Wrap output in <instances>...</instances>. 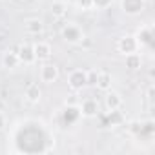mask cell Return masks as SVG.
I'll use <instances>...</instances> for the list:
<instances>
[{"instance_id": "cell-1", "label": "cell", "mask_w": 155, "mask_h": 155, "mask_svg": "<svg viewBox=\"0 0 155 155\" xmlns=\"http://www.w3.org/2000/svg\"><path fill=\"white\" fill-rule=\"evenodd\" d=\"M62 38L68 44H81L84 40V31L77 24H66L62 28Z\"/></svg>"}, {"instance_id": "cell-2", "label": "cell", "mask_w": 155, "mask_h": 155, "mask_svg": "<svg viewBox=\"0 0 155 155\" xmlns=\"http://www.w3.org/2000/svg\"><path fill=\"white\" fill-rule=\"evenodd\" d=\"M68 86L73 91H81L84 86H88V82H86V71H82V69L71 71L69 77H68Z\"/></svg>"}, {"instance_id": "cell-3", "label": "cell", "mask_w": 155, "mask_h": 155, "mask_svg": "<svg viewBox=\"0 0 155 155\" xmlns=\"http://www.w3.org/2000/svg\"><path fill=\"white\" fill-rule=\"evenodd\" d=\"M58 77H60V71L55 64L51 62H46L42 68H40V81L46 82V84H53L58 81Z\"/></svg>"}, {"instance_id": "cell-4", "label": "cell", "mask_w": 155, "mask_h": 155, "mask_svg": "<svg viewBox=\"0 0 155 155\" xmlns=\"http://www.w3.org/2000/svg\"><path fill=\"white\" fill-rule=\"evenodd\" d=\"M117 48L122 55H128V53H135L139 49V44H137V38L133 35H124V37L119 38Z\"/></svg>"}, {"instance_id": "cell-5", "label": "cell", "mask_w": 155, "mask_h": 155, "mask_svg": "<svg viewBox=\"0 0 155 155\" xmlns=\"http://www.w3.org/2000/svg\"><path fill=\"white\" fill-rule=\"evenodd\" d=\"M120 8L128 15H139L146 9V0H120Z\"/></svg>"}, {"instance_id": "cell-6", "label": "cell", "mask_w": 155, "mask_h": 155, "mask_svg": "<svg viewBox=\"0 0 155 155\" xmlns=\"http://www.w3.org/2000/svg\"><path fill=\"white\" fill-rule=\"evenodd\" d=\"M135 38H137L139 48H140V46L150 48V46H151V42H153V28H151V26H140V28L137 29Z\"/></svg>"}, {"instance_id": "cell-7", "label": "cell", "mask_w": 155, "mask_h": 155, "mask_svg": "<svg viewBox=\"0 0 155 155\" xmlns=\"http://www.w3.org/2000/svg\"><path fill=\"white\" fill-rule=\"evenodd\" d=\"M17 55H18V60L26 66H31L37 62L35 53H33V46H29V44H20L17 49Z\"/></svg>"}, {"instance_id": "cell-8", "label": "cell", "mask_w": 155, "mask_h": 155, "mask_svg": "<svg viewBox=\"0 0 155 155\" xmlns=\"http://www.w3.org/2000/svg\"><path fill=\"white\" fill-rule=\"evenodd\" d=\"M79 111L84 117H97L99 115V102L95 99H84L79 106Z\"/></svg>"}, {"instance_id": "cell-9", "label": "cell", "mask_w": 155, "mask_h": 155, "mask_svg": "<svg viewBox=\"0 0 155 155\" xmlns=\"http://www.w3.org/2000/svg\"><path fill=\"white\" fill-rule=\"evenodd\" d=\"M33 53H35V58L38 62H48L53 51H51V46L48 42H37L33 46Z\"/></svg>"}, {"instance_id": "cell-10", "label": "cell", "mask_w": 155, "mask_h": 155, "mask_svg": "<svg viewBox=\"0 0 155 155\" xmlns=\"http://www.w3.org/2000/svg\"><path fill=\"white\" fill-rule=\"evenodd\" d=\"M104 106H106L108 111L120 110V106H122V97H120V93L108 90V91H106V97H104Z\"/></svg>"}, {"instance_id": "cell-11", "label": "cell", "mask_w": 155, "mask_h": 155, "mask_svg": "<svg viewBox=\"0 0 155 155\" xmlns=\"http://www.w3.org/2000/svg\"><path fill=\"white\" fill-rule=\"evenodd\" d=\"M79 117H81V111H79V108H75L73 104H66V110L60 113V119H62V122H64V124L75 122Z\"/></svg>"}, {"instance_id": "cell-12", "label": "cell", "mask_w": 155, "mask_h": 155, "mask_svg": "<svg viewBox=\"0 0 155 155\" xmlns=\"http://www.w3.org/2000/svg\"><path fill=\"white\" fill-rule=\"evenodd\" d=\"M17 49H18V48H13L11 51L4 53V57H2V64H4V68H8V69H15V68L20 64L18 55H17Z\"/></svg>"}, {"instance_id": "cell-13", "label": "cell", "mask_w": 155, "mask_h": 155, "mask_svg": "<svg viewBox=\"0 0 155 155\" xmlns=\"http://www.w3.org/2000/svg\"><path fill=\"white\" fill-rule=\"evenodd\" d=\"M26 101L28 102H31V104H37V102H40V99H42V90L38 88V84H29L28 88H26Z\"/></svg>"}, {"instance_id": "cell-14", "label": "cell", "mask_w": 155, "mask_h": 155, "mask_svg": "<svg viewBox=\"0 0 155 155\" xmlns=\"http://www.w3.org/2000/svg\"><path fill=\"white\" fill-rule=\"evenodd\" d=\"M95 86H97L101 91H108V90L111 88V75L106 73V71H99V77H97Z\"/></svg>"}, {"instance_id": "cell-15", "label": "cell", "mask_w": 155, "mask_h": 155, "mask_svg": "<svg viewBox=\"0 0 155 155\" xmlns=\"http://www.w3.org/2000/svg\"><path fill=\"white\" fill-rule=\"evenodd\" d=\"M66 13H68V4H66V2L57 0V2L51 4V15H53L55 18H64Z\"/></svg>"}, {"instance_id": "cell-16", "label": "cell", "mask_w": 155, "mask_h": 155, "mask_svg": "<svg viewBox=\"0 0 155 155\" xmlns=\"http://www.w3.org/2000/svg\"><path fill=\"white\" fill-rule=\"evenodd\" d=\"M42 29H44V24H42L38 18H29V20H26V31H28L29 35H40Z\"/></svg>"}, {"instance_id": "cell-17", "label": "cell", "mask_w": 155, "mask_h": 155, "mask_svg": "<svg viewBox=\"0 0 155 155\" xmlns=\"http://www.w3.org/2000/svg\"><path fill=\"white\" fill-rule=\"evenodd\" d=\"M124 62H126V68H130V69H139L140 64H142V58H140V55L135 51V53H128Z\"/></svg>"}, {"instance_id": "cell-18", "label": "cell", "mask_w": 155, "mask_h": 155, "mask_svg": "<svg viewBox=\"0 0 155 155\" xmlns=\"http://www.w3.org/2000/svg\"><path fill=\"white\" fill-rule=\"evenodd\" d=\"M106 120H108V126H119L124 122V115L119 110H113V111H108Z\"/></svg>"}, {"instance_id": "cell-19", "label": "cell", "mask_w": 155, "mask_h": 155, "mask_svg": "<svg viewBox=\"0 0 155 155\" xmlns=\"http://www.w3.org/2000/svg\"><path fill=\"white\" fill-rule=\"evenodd\" d=\"M128 131H130L131 135H135V137H140V135H142V122H139V120H133V122H130V126H128Z\"/></svg>"}, {"instance_id": "cell-20", "label": "cell", "mask_w": 155, "mask_h": 155, "mask_svg": "<svg viewBox=\"0 0 155 155\" xmlns=\"http://www.w3.org/2000/svg\"><path fill=\"white\" fill-rule=\"evenodd\" d=\"M111 2L113 0H90V4L93 8H97V9H106V8L111 6Z\"/></svg>"}, {"instance_id": "cell-21", "label": "cell", "mask_w": 155, "mask_h": 155, "mask_svg": "<svg viewBox=\"0 0 155 155\" xmlns=\"http://www.w3.org/2000/svg\"><path fill=\"white\" fill-rule=\"evenodd\" d=\"M97 77H99V71H97V69H90V71H86V82H88L90 86H95Z\"/></svg>"}, {"instance_id": "cell-22", "label": "cell", "mask_w": 155, "mask_h": 155, "mask_svg": "<svg viewBox=\"0 0 155 155\" xmlns=\"http://www.w3.org/2000/svg\"><path fill=\"white\" fill-rule=\"evenodd\" d=\"M4 128H6V115L0 113V130H4Z\"/></svg>"}, {"instance_id": "cell-23", "label": "cell", "mask_w": 155, "mask_h": 155, "mask_svg": "<svg viewBox=\"0 0 155 155\" xmlns=\"http://www.w3.org/2000/svg\"><path fill=\"white\" fill-rule=\"evenodd\" d=\"M148 99H150V101L153 99V86H150V90H148Z\"/></svg>"}]
</instances>
